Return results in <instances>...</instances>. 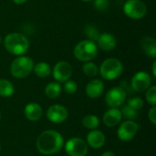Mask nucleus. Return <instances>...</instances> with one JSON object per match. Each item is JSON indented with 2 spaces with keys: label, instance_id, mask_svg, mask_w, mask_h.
<instances>
[{
  "label": "nucleus",
  "instance_id": "obj_4",
  "mask_svg": "<svg viewBox=\"0 0 156 156\" xmlns=\"http://www.w3.org/2000/svg\"><path fill=\"white\" fill-rule=\"evenodd\" d=\"M34 61L27 56H18L11 63L10 72L16 79H25L33 71Z\"/></svg>",
  "mask_w": 156,
  "mask_h": 156
},
{
  "label": "nucleus",
  "instance_id": "obj_26",
  "mask_svg": "<svg viewBox=\"0 0 156 156\" xmlns=\"http://www.w3.org/2000/svg\"><path fill=\"white\" fill-rule=\"evenodd\" d=\"M127 105L138 112L144 107V101L139 97H133L127 101Z\"/></svg>",
  "mask_w": 156,
  "mask_h": 156
},
{
  "label": "nucleus",
  "instance_id": "obj_18",
  "mask_svg": "<svg viewBox=\"0 0 156 156\" xmlns=\"http://www.w3.org/2000/svg\"><path fill=\"white\" fill-rule=\"evenodd\" d=\"M141 47L144 52L150 58H154L156 57V40L153 37H145L142 39Z\"/></svg>",
  "mask_w": 156,
  "mask_h": 156
},
{
  "label": "nucleus",
  "instance_id": "obj_8",
  "mask_svg": "<svg viewBox=\"0 0 156 156\" xmlns=\"http://www.w3.org/2000/svg\"><path fill=\"white\" fill-rule=\"evenodd\" d=\"M65 150L69 156H85L88 154V144L80 138H71L66 143Z\"/></svg>",
  "mask_w": 156,
  "mask_h": 156
},
{
  "label": "nucleus",
  "instance_id": "obj_13",
  "mask_svg": "<svg viewBox=\"0 0 156 156\" xmlns=\"http://www.w3.org/2000/svg\"><path fill=\"white\" fill-rule=\"evenodd\" d=\"M96 45L101 50L104 51H111L114 49L117 46V39L116 37L111 33H101L96 41Z\"/></svg>",
  "mask_w": 156,
  "mask_h": 156
},
{
  "label": "nucleus",
  "instance_id": "obj_25",
  "mask_svg": "<svg viewBox=\"0 0 156 156\" xmlns=\"http://www.w3.org/2000/svg\"><path fill=\"white\" fill-rule=\"evenodd\" d=\"M121 112H122V116L124 117L125 119L129 120V121L135 120L138 117V112L133 110V109H132L128 105L124 106L122 108V110L121 111Z\"/></svg>",
  "mask_w": 156,
  "mask_h": 156
},
{
  "label": "nucleus",
  "instance_id": "obj_16",
  "mask_svg": "<svg viewBox=\"0 0 156 156\" xmlns=\"http://www.w3.org/2000/svg\"><path fill=\"white\" fill-rule=\"evenodd\" d=\"M122 116L121 111L118 110L117 108H112L104 113L102 121L106 126L113 127L120 123V122L122 121Z\"/></svg>",
  "mask_w": 156,
  "mask_h": 156
},
{
  "label": "nucleus",
  "instance_id": "obj_22",
  "mask_svg": "<svg viewBox=\"0 0 156 156\" xmlns=\"http://www.w3.org/2000/svg\"><path fill=\"white\" fill-rule=\"evenodd\" d=\"M100 124V120L95 115H87L82 119V125L89 130H95Z\"/></svg>",
  "mask_w": 156,
  "mask_h": 156
},
{
  "label": "nucleus",
  "instance_id": "obj_9",
  "mask_svg": "<svg viewBox=\"0 0 156 156\" xmlns=\"http://www.w3.org/2000/svg\"><path fill=\"white\" fill-rule=\"evenodd\" d=\"M54 80L58 83H64L69 80L72 75V67L68 61H58L51 71Z\"/></svg>",
  "mask_w": 156,
  "mask_h": 156
},
{
  "label": "nucleus",
  "instance_id": "obj_36",
  "mask_svg": "<svg viewBox=\"0 0 156 156\" xmlns=\"http://www.w3.org/2000/svg\"><path fill=\"white\" fill-rule=\"evenodd\" d=\"M0 151H1V146H0Z\"/></svg>",
  "mask_w": 156,
  "mask_h": 156
},
{
  "label": "nucleus",
  "instance_id": "obj_3",
  "mask_svg": "<svg viewBox=\"0 0 156 156\" xmlns=\"http://www.w3.org/2000/svg\"><path fill=\"white\" fill-rule=\"evenodd\" d=\"M73 55L80 61L89 62L98 56V47L95 42L90 39H84L74 47Z\"/></svg>",
  "mask_w": 156,
  "mask_h": 156
},
{
  "label": "nucleus",
  "instance_id": "obj_24",
  "mask_svg": "<svg viewBox=\"0 0 156 156\" xmlns=\"http://www.w3.org/2000/svg\"><path fill=\"white\" fill-rule=\"evenodd\" d=\"M82 70H83V73L88 77H95L99 73L98 66L92 61L85 62V64L82 66Z\"/></svg>",
  "mask_w": 156,
  "mask_h": 156
},
{
  "label": "nucleus",
  "instance_id": "obj_27",
  "mask_svg": "<svg viewBox=\"0 0 156 156\" xmlns=\"http://www.w3.org/2000/svg\"><path fill=\"white\" fill-rule=\"evenodd\" d=\"M146 101L153 106L156 104V87L155 86H150L146 90Z\"/></svg>",
  "mask_w": 156,
  "mask_h": 156
},
{
  "label": "nucleus",
  "instance_id": "obj_6",
  "mask_svg": "<svg viewBox=\"0 0 156 156\" xmlns=\"http://www.w3.org/2000/svg\"><path fill=\"white\" fill-rule=\"evenodd\" d=\"M124 14L132 19H141L147 13V6L142 0H127L123 5Z\"/></svg>",
  "mask_w": 156,
  "mask_h": 156
},
{
  "label": "nucleus",
  "instance_id": "obj_1",
  "mask_svg": "<svg viewBox=\"0 0 156 156\" xmlns=\"http://www.w3.org/2000/svg\"><path fill=\"white\" fill-rule=\"evenodd\" d=\"M62 135L53 130L43 132L37 139V149L45 155H51L59 152L63 146Z\"/></svg>",
  "mask_w": 156,
  "mask_h": 156
},
{
  "label": "nucleus",
  "instance_id": "obj_30",
  "mask_svg": "<svg viewBox=\"0 0 156 156\" xmlns=\"http://www.w3.org/2000/svg\"><path fill=\"white\" fill-rule=\"evenodd\" d=\"M148 117H149V120L151 121V122L155 125L156 124V107L154 106L150 111H149V113H148Z\"/></svg>",
  "mask_w": 156,
  "mask_h": 156
},
{
  "label": "nucleus",
  "instance_id": "obj_21",
  "mask_svg": "<svg viewBox=\"0 0 156 156\" xmlns=\"http://www.w3.org/2000/svg\"><path fill=\"white\" fill-rule=\"evenodd\" d=\"M61 91V87L58 82H50L45 88V94L49 99H56Z\"/></svg>",
  "mask_w": 156,
  "mask_h": 156
},
{
  "label": "nucleus",
  "instance_id": "obj_32",
  "mask_svg": "<svg viewBox=\"0 0 156 156\" xmlns=\"http://www.w3.org/2000/svg\"><path fill=\"white\" fill-rule=\"evenodd\" d=\"M101 156H115V154L112 152H105L101 154Z\"/></svg>",
  "mask_w": 156,
  "mask_h": 156
},
{
  "label": "nucleus",
  "instance_id": "obj_14",
  "mask_svg": "<svg viewBox=\"0 0 156 156\" xmlns=\"http://www.w3.org/2000/svg\"><path fill=\"white\" fill-rule=\"evenodd\" d=\"M104 91V84L102 80L95 79L90 80L86 86V93L91 99L99 98Z\"/></svg>",
  "mask_w": 156,
  "mask_h": 156
},
{
  "label": "nucleus",
  "instance_id": "obj_5",
  "mask_svg": "<svg viewBox=\"0 0 156 156\" xmlns=\"http://www.w3.org/2000/svg\"><path fill=\"white\" fill-rule=\"evenodd\" d=\"M123 71V65L122 61L115 58H109L105 59L100 69L99 72L102 79L106 80H112L119 78Z\"/></svg>",
  "mask_w": 156,
  "mask_h": 156
},
{
  "label": "nucleus",
  "instance_id": "obj_10",
  "mask_svg": "<svg viewBox=\"0 0 156 156\" xmlns=\"http://www.w3.org/2000/svg\"><path fill=\"white\" fill-rule=\"evenodd\" d=\"M152 84V78L146 71H138L133 75L131 80V86L136 92L145 91Z\"/></svg>",
  "mask_w": 156,
  "mask_h": 156
},
{
  "label": "nucleus",
  "instance_id": "obj_31",
  "mask_svg": "<svg viewBox=\"0 0 156 156\" xmlns=\"http://www.w3.org/2000/svg\"><path fill=\"white\" fill-rule=\"evenodd\" d=\"M15 4H16V5H23V4H25L27 0H12Z\"/></svg>",
  "mask_w": 156,
  "mask_h": 156
},
{
  "label": "nucleus",
  "instance_id": "obj_7",
  "mask_svg": "<svg viewBox=\"0 0 156 156\" xmlns=\"http://www.w3.org/2000/svg\"><path fill=\"white\" fill-rule=\"evenodd\" d=\"M126 90L122 87H114L111 89L105 96V102L111 108H118L126 101Z\"/></svg>",
  "mask_w": 156,
  "mask_h": 156
},
{
  "label": "nucleus",
  "instance_id": "obj_34",
  "mask_svg": "<svg viewBox=\"0 0 156 156\" xmlns=\"http://www.w3.org/2000/svg\"><path fill=\"white\" fill-rule=\"evenodd\" d=\"M81 1H83V2H90V1H92V0H81Z\"/></svg>",
  "mask_w": 156,
  "mask_h": 156
},
{
  "label": "nucleus",
  "instance_id": "obj_33",
  "mask_svg": "<svg viewBox=\"0 0 156 156\" xmlns=\"http://www.w3.org/2000/svg\"><path fill=\"white\" fill-rule=\"evenodd\" d=\"M155 67H156V62L155 61H154V63H153V75H154V77H156Z\"/></svg>",
  "mask_w": 156,
  "mask_h": 156
},
{
  "label": "nucleus",
  "instance_id": "obj_19",
  "mask_svg": "<svg viewBox=\"0 0 156 156\" xmlns=\"http://www.w3.org/2000/svg\"><path fill=\"white\" fill-rule=\"evenodd\" d=\"M33 71L36 74V76L43 79V78L48 77L50 75L52 69H51V67L49 66L48 63L41 61V62L37 63V64H34Z\"/></svg>",
  "mask_w": 156,
  "mask_h": 156
},
{
  "label": "nucleus",
  "instance_id": "obj_17",
  "mask_svg": "<svg viewBox=\"0 0 156 156\" xmlns=\"http://www.w3.org/2000/svg\"><path fill=\"white\" fill-rule=\"evenodd\" d=\"M24 113L27 120H29L31 122H37L41 118V116L43 114V110L39 104L31 102V103H28L25 107Z\"/></svg>",
  "mask_w": 156,
  "mask_h": 156
},
{
  "label": "nucleus",
  "instance_id": "obj_29",
  "mask_svg": "<svg viewBox=\"0 0 156 156\" xmlns=\"http://www.w3.org/2000/svg\"><path fill=\"white\" fill-rule=\"evenodd\" d=\"M63 88H64V90H65L66 93L74 94L78 90V85H77V83L75 81L69 80L64 82V87Z\"/></svg>",
  "mask_w": 156,
  "mask_h": 156
},
{
  "label": "nucleus",
  "instance_id": "obj_28",
  "mask_svg": "<svg viewBox=\"0 0 156 156\" xmlns=\"http://www.w3.org/2000/svg\"><path fill=\"white\" fill-rule=\"evenodd\" d=\"M93 5L96 10L100 12H104L108 10L110 6V1L109 0H93Z\"/></svg>",
  "mask_w": 156,
  "mask_h": 156
},
{
  "label": "nucleus",
  "instance_id": "obj_35",
  "mask_svg": "<svg viewBox=\"0 0 156 156\" xmlns=\"http://www.w3.org/2000/svg\"><path fill=\"white\" fill-rule=\"evenodd\" d=\"M1 43H2V37H0V45H1Z\"/></svg>",
  "mask_w": 156,
  "mask_h": 156
},
{
  "label": "nucleus",
  "instance_id": "obj_2",
  "mask_svg": "<svg viewBox=\"0 0 156 156\" xmlns=\"http://www.w3.org/2000/svg\"><path fill=\"white\" fill-rule=\"evenodd\" d=\"M4 46L8 53L18 57L27 52L30 43L24 34L12 32L5 36L4 39Z\"/></svg>",
  "mask_w": 156,
  "mask_h": 156
},
{
  "label": "nucleus",
  "instance_id": "obj_20",
  "mask_svg": "<svg viewBox=\"0 0 156 156\" xmlns=\"http://www.w3.org/2000/svg\"><path fill=\"white\" fill-rule=\"evenodd\" d=\"M15 88L14 85L7 80H0V96L1 97H10L14 94Z\"/></svg>",
  "mask_w": 156,
  "mask_h": 156
},
{
  "label": "nucleus",
  "instance_id": "obj_23",
  "mask_svg": "<svg viewBox=\"0 0 156 156\" xmlns=\"http://www.w3.org/2000/svg\"><path fill=\"white\" fill-rule=\"evenodd\" d=\"M84 33L87 36L88 39H90V40H91V41H93L95 43H96L98 37L101 35V33L99 32L97 27H95L94 25H90V24H88V25L85 26Z\"/></svg>",
  "mask_w": 156,
  "mask_h": 156
},
{
  "label": "nucleus",
  "instance_id": "obj_15",
  "mask_svg": "<svg viewBox=\"0 0 156 156\" xmlns=\"http://www.w3.org/2000/svg\"><path fill=\"white\" fill-rule=\"evenodd\" d=\"M105 135L102 132L98 130H92L87 135V143L93 149L101 148L105 144Z\"/></svg>",
  "mask_w": 156,
  "mask_h": 156
},
{
  "label": "nucleus",
  "instance_id": "obj_12",
  "mask_svg": "<svg viewBox=\"0 0 156 156\" xmlns=\"http://www.w3.org/2000/svg\"><path fill=\"white\" fill-rule=\"evenodd\" d=\"M69 116L68 110L59 104L51 105L47 112L48 119L54 123H62L64 122Z\"/></svg>",
  "mask_w": 156,
  "mask_h": 156
},
{
  "label": "nucleus",
  "instance_id": "obj_37",
  "mask_svg": "<svg viewBox=\"0 0 156 156\" xmlns=\"http://www.w3.org/2000/svg\"><path fill=\"white\" fill-rule=\"evenodd\" d=\"M0 119H1V115H0Z\"/></svg>",
  "mask_w": 156,
  "mask_h": 156
},
{
  "label": "nucleus",
  "instance_id": "obj_11",
  "mask_svg": "<svg viewBox=\"0 0 156 156\" xmlns=\"http://www.w3.org/2000/svg\"><path fill=\"white\" fill-rule=\"evenodd\" d=\"M139 129L138 124L133 121H126L122 122L117 131L118 138L123 142L132 140L137 133Z\"/></svg>",
  "mask_w": 156,
  "mask_h": 156
}]
</instances>
